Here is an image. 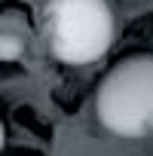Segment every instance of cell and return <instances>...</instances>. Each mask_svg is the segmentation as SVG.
Segmentation results:
<instances>
[{
	"label": "cell",
	"instance_id": "6da1fadb",
	"mask_svg": "<svg viewBox=\"0 0 153 156\" xmlns=\"http://www.w3.org/2000/svg\"><path fill=\"white\" fill-rule=\"evenodd\" d=\"M116 19L107 0H49L43 9V37L55 61L86 67L113 46Z\"/></svg>",
	"mask_w": 153,
	"mask_h": 156
},
{
	"label": "cell",
	"instance_id": "7a4b0ae2",
	"mask_svg": "<svg viewBox=\"0 0 153 156\" xmlns=\"http://www.w3.org/2000/svg\"><path fill=\"white\" fill-rule=\"evenodd\" d=\"M95 116L116 138H144L153 132V52L116 61L95 92Z\"/></svg>",
	"mask_w": 153,
	"mask_h": 156
},
{
	"label": "cell",
	"instance_id": "3957f363",
	"mask_svg": "<svg viewBox=\"0 0 153 156\" xmlns=\"http://www.w3.org/2000/svg\"><path fill=\"white\" fill-rule=\"evenodd\" d=\"M25 49H28L25 31L3 22V25H0V61H22Z\"/></svg>",
	"mask_w": 153,
	"mask_h": 156
},
{
	"label": "cell",
	"instance_id": "277c9868",
	"mask_svg": "<svg viewBox=\"0 0 153 156\" xmlns=\"http://www.w3.org/2000/svg\"><path fill=\"white\" fill-rule=\"evenodd\" d=\"M3 147H6V122L0 116V153H3Z\"/></svg>",
	"mask_w": 153,
	"mask_h": 156
}]
</instances>
